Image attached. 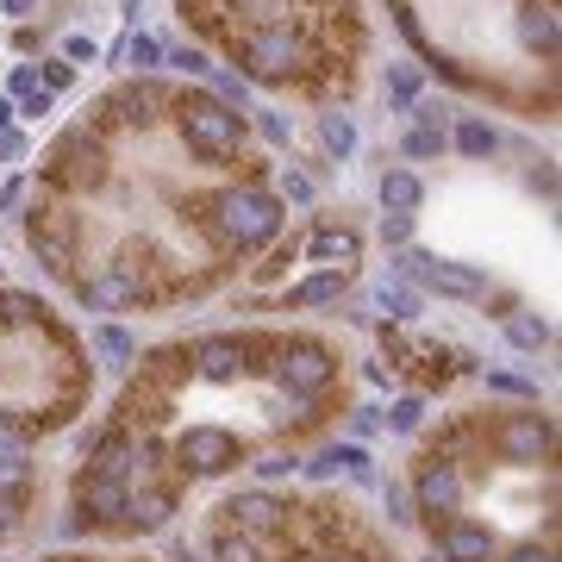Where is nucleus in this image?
<instances>
[{
  "instance_id": "1",
  "label": "nucleus",
  "mask_w": 562,
  "mask_h": 562,
  "mask_svg": "<svg viewBox=\"0 0 562 562\" xmlns=\"http://www.w3.org/2000/svg\"><path fill=\"white\" fill-rule=\"evenodd\" d=\"M181 13H194V26L219 44H238L251 31H288L301 38L344 88L357 81V56H362V20L357 0H181Z\"/></svg>"
},
{
  "instance_id": "2",
  "label": "nucleus",
  "mask_w": 562,
  "mask_h": 562,
  "mask_svg": "<svg viewBox=\"0 0 562 562\" xmlns=\"http://www.w3.org/2000/svg\"><path fill=\"white\" fill-rule=\"evenodd\" d=\"M169 126L206 163H244V113H231L213 88H176L169 94Z\"/></svg>"
},
{
  "instance_id": "3",
  "label": "nucleus",
  "mask_w": 562,
  "mask_h": 562,
  "mask_svg": "<svg viewBox=\"0 0 562 562\" xmlns=\"http://www.w3.org/2000/svg\"><path fill=\"white\" fill-rule=\"evenodd\" d=\"M269 382L288 387V394H307V400H325V394H337V382H344V357H337L325 337L288 332V337H276Z\"/></svg>"
},
{
  "instance_id": "4",
  "label": "nucleus",
  "mask_w": 562,
  "mask_h": 562,
  "mask_svg": "<svg viewBox=\"0 0 562 562\" xmlns=\"http://www.w3.org/2000/svg\"><path fill=\"white\" fill-rule=\"evenodd\" d=\"M219 525H231L238 537H251V544H276L281 525H288V500L281 494H263V487H244V494H231L213 507Z\"/></svg>"
},
{
  "instance_id": "5",
  "label": "nucleus",
  "mask_w": 562,
  "mask_h": 562,
  "mask_svg": "<svg viewBox=\"0 0 562 562\" xmlns=\"http://www.w3.org/2000/svg\"><path fill=\"white\" fill-rule=\"evenodd\" d=\"M394 269L412 276V281H425V288H437V294H450V301H487V281L475 276V269H462V263H437L432 251H407Z\"/></svg>"
},
{
  "instance_id": "6",
  "label": "nucleus",
  "mask_w": 562,
  "mask_h": 562,
  "mask_svg": "<svg viewBox=\"0 0 562 562\" xmlns=\"http://www.w3.org/2000/svg\"><path fill=\"white\" fill-rule=\"evenodd\" d=\"M350 294V269H319V276H307L301 288H288L276 301V312H307V307H337Z\"/></svg>"
},
{
  "instance_id": "7",
  "label": "nucleus",
  "mask_w": 562,
  "mask_h": 562,
  "mask_svg": "<svg viewBox=\"0 0 562 562\" xmlns=\"http://www.w3.org/2000/svg\"><path fill=\"white\" fill-rule=\"evenodd\" d=\"M301 251L312 256V263H332V269H350V263H357L362 256V238L350 226H319L307 238V244H301Z\"/></svg>"
},
{
  "instance_id": "8",
  "label": "nucleus",
  "mask_w": 562,
  "mask_h": 562,
  "mask_svg": "<svg viewBox=\"0 0 562 562\" xmlns=\"http://www.w3.org/2000/svg\"><path fill=\"white\" fill-rule=\"evenodd\" d=\"M382 206L387 213H419V206H425V181L407 176V169H387L382 176Z\"/></svg>"
},
{
  "instance_id": "9",
  "label": "nucleus",
  "mask_w": 562,
  "mask_h": 562,
  "mask_svg": "<svg viewBox=\"0 0 562 562\" xmlns=\"http://www.w3.org/2000/svg\"><path fill=\"white\" fill-rule=\"evenodd\" d=\"M206 550H213V562H263V544L238 537L231 525H219V519H213V532H206Z\"/></svg>"
},
{
  "instance_id": "10",
  "label": "nucleus",
  "mask_w": 562,
  "mask_h": 562,
  "mask_svg": "<svg viewBox=\"0 0 562 562\" xmlns=\"http://www.w3.org/2000/svg\"><path fill=\"white\" fill-rule=\"evenodd\" d=\"M375 307H382L387 319H400V325H412V319L425 312V301L412 294L407 281H382V288H375Z\"/></svg>"
},
{
  "instance_id": "11",
  "label": "nucleus",
  "mask_w": 562,
  "mask_h": 562,
  "mask_svg": "<svg viewBox=\"0 0 562 562\" xmlns=\"http://www.w3.org/2000/svg\"><path fill=\"white\" fill-rule=\"evenodd\" d=\"M507 344L512 350H544V344H550V319H537V312H507Z\"/></svg>"
},
{
  "instance_id": "12",
  "label": "nucleus",
  "mask_w": 562,
  "mask_h": 562,
  "mask_svg": "<svg viewBox=\"0 0 562 562\" xmlns=\"http://www.w3.org/2000/svg\"><path fill=\"white\" fill-rule=\"evenodd\" d=\"M88 344H94V357H106V362H138V337L119 332V325H94Z\"/></svg>"
},
{
  "instance_id": "13",
  "label": "nucleus",
  "mask_w": 562,
  "mask_h": 562,
  "mask_svg": "<svg viewBox=\"0 0 562 562\" xmlns=\"http://www.w3.org/2000/svg\"><path fill=\"white\" fill-rule=\"evenodd\" d=\"M119 63H131V69L151 76L156 63H163V44H156L151 31H131V38H119Z\"/></svg>"
},
{
  "instance_id": "14",
  "label": "nucleus",
  "mask_w": 562,
  "mask_h": 562,
  "mask_svg": "<svg viewBox=\"0 0 562 562\" xmlns=\"http://www.w3.org/2000/svg\"><path fill=\"white\" fill-rule=\"evenodd\" d=\"M319 138H325V151L344 163V156L357 151V126H350V113H325V126H319Z\"/></svg>"
},
{
  "instance_id": "15",
  "label": "nucleus",
  "mask_w": 562,
  "mask_h": 562,
  "mask_svg": "<svg viewBox=\"0 0 562 562\" xmlns=\"http://www.w3.org/2000/svg\"><path fill=\"white\" fill-rule=\"evenodd\" d=\"M382 507H387V525H412V519H419L407 482H387V487H382Z\"/></svg>"
},
{
  "instance_id": "16",
  "label": "nucleus",
  "mask_w": 562,
  "mask_h": 562,
  "mask_svg": "<svg viewBox=\"0 0 562 562\" xmlns=\"http://www.w3.org/2000/svg\"><path fill=\"white\" fill-rule=\"evenodd\" d=\"M387 101H394V106L419 101V76H412V63H394V69H387Z\"/></svg>"
},
{
  "instance_id": "17",
  "label": "nucleus",
  "mask_w": 562,
  "mask_h": 562,
  "mask_svg": "<svg viewBox=\"0 0 562 562\" xmlns=\"http://www.w3.org/2000/svg\"><path fill=\"white\" fill-rule=\"evenodd\" d=\"M457 151H462V156H487V151H494V131H487L482 119H462V131H457Z\"/></svg>"
},
{
  "instance_id": "18",
  "label": "nucleus",
  "mask_w": 562,
  "mask_h": 562,
  "mask_svg": "<svg viewBox=\"0 0 562 562\" xmlns=\"http://www.w3.org/2000/svg\"><path fill=\"white\" fill-rule=\"evenodd\" d=\"M494 562H557V544H550V537H532V544H512V550H500Z\"/></svg>"
},
{
  "instance_id": "19",
  "label": "nucleus",
  "mask_w": 562,
  "mask_h": 562,
  "mask_svg": "<svg viewBox=\"0 0 562 562\" xmlns=\"http://www.w3.org/2000/svg\"><path fill=\"white\" fill-rule=\"evenodd\" d=\"M294 469H301V457H294V450H263V457H256V475H263V482L294 475Z\"/></svg>"
},
{
  "instance_id": "20",
  "label": "nucleus",
  "mask_w": 562,
  "mask_h": 562,
  "mask_svg": "<svg viewBox=\"0 0 562 562\" xmlns=\"http://www.w3.org/2000/svg\"><path fill=\"white\" fill-rule=\"evenodd\" d=\"M169 69H181V76H213V63H206L194 44H181V51H169Z\"/></svg>"
},
{
  "instance_id": "21",
  "label": "nucleus",
  "mask_w": 562,
  "mask_h": 562,
  "mask_svg": "<svg viewBox=\"0 0 562 562\" xmlns=\"http://www.w3.org/2000/svg\"><path fill=\"white\" fill-rule=\"evenodd\" d=\"M407 156H444V131H407Z\"/></svg>"
},
{
  "instance_id": "22",
  "label": "nucleus",
  "mask_w": 562,
  "mask_h": 562,
  "mask_svg": "<svg viewBox=\"0 0 562 562\" xmlns=\"http://www.w3.org/2000/svg\"><path fill=\"white\" fill-rule=\"evenodd\" d=\"M419 419H425V407H419V394H412V400H400V407L387 412V425H394V432H419Z\"/></svg>"
},
{
  "instance_id": "23",
  "label": "nucleus",
  "mask_w": 562,
  "mask_h": 562,
  "mask_svg": "<svg viewBox=\"0 0 562 562\" xmlns=\"http://www.w3.org/2000/svg\"><path fill=\"white\" fill-rule=\"evenodd\" d=\"M412 238V213H382V244H407Z\"/></svg>"
},
{
  "instance_id": "24",
  "label": "nucleus",
  "mask_w": 562,
  "mask_h": 562,
  "mask_svg": "<svg viewBox=\"0 0 562 562\" xmlns=\"http://www.w3.org/2000/svg\"><path fill=\"white\" fill-rule=\"evenodd\" d=\"M281 201H312V181L301 176V169H288V176H281Z\"/></svg>"
},
{
  "instance_id": "25",
  "label": "nucleus",
  "mask_w": 562,
  "mask_h": 562,
  "mask_svg": "<svg viewBox=\"0 0 562 562\" xmlns=\"http://www.w3.org/2000/svg\"><path fill=\"white\" fill-rule=\"evenodd\" d=\"M69 81H76L69 63H44V94H51V88H69Z\"/></svg>"
},
{
  "instance_id": "26",
  "label": "nucleus",
  "mask_w": 562,
  "mask_h": 562,
  "mask_svg": "<svg viewBox=\"0 0 562 562\" xmlns=\"http://www.w3.org/2000/svg\"><path fill=\"white\" fill-rule=\"evenodd\" d=\"M20 206H26V181H7L0 188V213H20Z\"/></svg>"
},
{
  "instance_id": "27",
  "label": "nucleus",
  "mask_w": 562,
  "mask_h": 562,
  "mask_svg": "<svg viewBox=\"0 0 562 562\" xmlns=\"http://www.w3.org/2000/svg\"><path fill=\"white\" fill-rule=\"evenodd\" d=\"M375 425H382V412H375V407H357V412H350V432H362V437H369Z\"/></svg>"
},
{
  "instance_id": "28",
  "label": "nucleus",
  "mask_w": 562,
  "mask_h": 562,
  "mask_svg": "<svg viewBox=\"0 0 562 562\" xmlns=\"http://www.w3.org/2000/svg\"><path fill=\"white\" fill-rule=\"evenodd\" d=\"M94 56H101L94 51V38H69V63H94Z\"/></svg>"
},
{
  "instance_id": "29",
  "label": "nucleus",
  "mask_w": 562,
  "mask_h": 562,
  "mask_svg": "<svg viewBox=\"0 0 562 562\" xmlns=\"http://www.w3.org/2000/svg\"><path fill=\"white\" fill-rule=\"evenodd\" d=\"M13 94H38V69H13Z\"/></svg>"
},
{
  "instance_id": "30",
  "label": "nucleus",
  "mask_w": 562,
  "mask_h": 562,
  "mask_svg": "<svg viewBox=\"0 0 562 562\" xmlns=\"http://www.w3.org/2000/svg\"><path fill=\"white\" fill-rule=\"evenodd\" d=\"M20 151H26V138H13V131H0V163H13Z\"/></svg>"
},
{
  "instance_id": "31",
  "label": "nucleus",
  "mask_w": 562,
  "mask_h": 562,
  "mask_svg": "<svg viewBox=\"0 0 562 562\" xmlns=\"http://www.w3.org/2000/svg\"><path fill=\"white\" fill-rule=\"evenodd\" d=\"M26 113H31V119H44V113H51V94H44V88H38V94H26Z\"/></svg>"
},
{
  "instance_id": "32",
  "label": "nucleus",
  "mask_w": 562,
  "mask_h": 562,
  "mask_svg": "<svg viewBox=\"0 0 562 562\" xmlns=\"http://www.w3.org/2000/svg\"><path fill=\"white\" fill-rule=\"evenodd\" d=\"M13 126V101H0V131Z\"/></svg>"
},
{
  "instance_id": "33",
  "label": "nucleus",
  "mask_w": 562,
  "mask_h": 562,
  "mask_svg": "<svg viewBox=\"0 0 562 562\" xmlns=\"http://www.w3.org/2000/svg\"><path fill=\"white\" fill-rule=\"evenodd\" d=\"M425 562H437V557H425Z\"/></svg>"
}]
</instances>
